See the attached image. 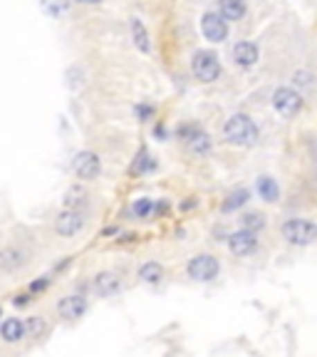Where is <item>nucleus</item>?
<instances>
[{"label":"nucleus","mask_w":317,"mask_h":357,"mask_svg":"<svg viewBox=\"0 0 317 357\" xmlns=\"http://www.w3.org/2000/svg\"><path fill=\"white\" fill-rule=\"evenodd\" d=\"M273 109L285 119L295 117L302 109V95L293 87H278L273 92Z\"/></svg>","instance_id":"6"},{"label":"nucleus","mask_w":317,"mask_h":357,"mask_svg":"<svg viewBox=\"0 0 317 357\" xmlns=\"http://www.w3.org/2000/svg\"><path fill=\"white\" fill-rule=\"evenodd\" d=\"M191 72H194V77L199 80V82H216L218 75H221V62H218L216 53H211V50H199V53H194V57H191Z\"/></svg>","instance_id":"4"},{"label":"nucleus","mask_w":317,"mask_h":357,"mask_svg":"<svg viewBox=\"0 0 317 357\" xmlns=\"http://www.w3.org/2000/svg\"><path fill=\"white\" fill-rule=\"evenodd\" d=\"M258 45H253V42H238L233 48V62L238 67H253L258 62Z\"/></svg>","instance_id":"15"},{"label":"nucleus","mask_w":317,"mask_h":357,"mask_svg":"<svg viewBox=\"0 0 317 357\" xmlns=\"http://www.w3.org/2000/svg\"><path fill=\"white\" fill-rule=\"evenodd\" d=\"M246 201H248V191H246V189L230 191V194H228V199H226V201H224V206H221V208H224L226 214H230V211H235V208H241Z\"/></svg>","instance_id":"24"},{"label":"nucleus","mask_w":317,"mask_h":357,"mask_svg":"<svg viewBox=\"0 0 317 357\" xmlns=\"http://www.w3.org/2000/svg\"><path fill=\"white\" fill-rule=\"evenodd\" d=\"M72 172H75L77 178H82V181H94V178L102 174V159L97 152H80V154L72 159Z\"/></svg>","instance_id":"8"},{"label":"nucleus","mask_w":317,"mask_h":357,"mask_svg":"<svg viewBox=\"0 0 317 357\" xmlns=\"http://www.w3.org/2000/svg\"><path fill=\"white\" fill-rule=\"evenodd\" d=\"M87 199H89L87 189H84V186H80V184H75V186H70V189H67L62 203H65V208H84V206H87Z\"/></svg>","instance_id":"19"},{"label":"nucleus","mask_w":317,"mask_h":357,"mask_svg":"<svg viewBox=\"0 0 317 357\" xmlns=\"http://www.w3.org/2000/svg\"><path fill=\"white\" fill-rule=\"evenodd\" d=\"M228 248H230V253L238 256V258L251 256L253 250L258 248V238H255V233H251V231L243 228V231H235L228 236Z\"/></svg>","instance_id":"13"},{"label":"nucleus","mask_w":317,"mask_h":357,"mask_svg":"<svg viewBox=\"0 0 317 357\" xmlns=\"http://www.w3.org/2000/svg\"><path fill=\"white\" fill-rule=\"evenodd\" d=\"M282 238L293 246H310L317 241V226L305 219H288L282 223Z\"/></svg>","instance_id":"3"},{"label":"nucleus","mask_w":317,"mask_h":357,"mask_svg":"<svg viewBox=\"0 0 317 357\" xmlns=\"http://www.w3.org/2000/svg\"><path fill=\"white\" fill-rule=\"evenodd\" d=\"M0 338H3V342H8V345H18L20 340L25 338L23 320H20V318H6V320L0 322Z\"/></svg>","instance_id":"14"},{"label":"nucleus","mask_w":317,"mask_h":357,"mask_svg":"<svg viewBox=\"0 0 317 357\" xmlns=\"http://www.w3.org/2000/svg\"><path fill=\"white\" fill-rule=\"evenodd\" d=\"M315 174H317V152H315Z\"/></svg>","instance_id":"32"},{"label":"nucleus","mask_w":317,"mask_h":357,"mask_svg":"<svg viewBox=\"0 0 317 357\" xmlns=\"http://www.w3.org/2000/svg\"><path fill=\"white\" fill-rule=\"evenodd\" d=\"M243 228L251 233H258L265 228V216L258 214V211H251V214L243 216Z\"/></svg>","instance_id":"25"},{"label":"nucleus","mask_w":317,"mask_h":357,"mask_svg":"<svg viewBox=\"0 0 317 357\" xmlns=\"http://www.w3.org/2000/svg\"><path fill=\"white\" fill-rule=\"evenodd\" d=\"M94 293L100 298H112L122 291V275L117 271H100L92 280Z\"/></svg>","instance_id":"12"},{"label":"nucleus","mask_w":317,"mask_h":357,"mask_svg":"<svg viewBox=\"0 0 317 357\" xmlns=\"http://www.w3.org/2000/svg\"><path fill=\"white\" fill-rule=\"evenodd\" d=\"M201 33L208 42H224L228 37V23L218 12H206L201 18Z\"/></svg>","instance_id":"11"},{"label":"nucleus","mask_w":317,"mask_h":357,"mask_svg":"<svg viewBox=\"0 0 317 357\" xmlns=\"http://www.w3.org/2000/svg\"><path fill=\"white\" fill-rule=\"evenodd\" d=\"M176 134H179V139L186 144V149L191 154L206 156L211 152V137H208L199 125H181Z\"/></svg>","instance_id":"5"},{"label":"nucleus","mask_w":317,"mask_h":357,"mask_svg":"<svg viewBox=\"0 0 317 357\" xmlns=\"http://www.w3.org/2000/svg\"><path fill=\"white\" fill-rule=\"evenodd\" d=\"M23 330L25 338L30 340H40L47 333V320L42 315H30L28 320H23Z\"/></svg>","instance_id":"21"},{"label":"nucleus","mask_w":317,"mask_h":357,"mask_svg":"<svg viewBox=\"0 0 317 357\" xmlns=\"http://www.w3.org/2000/svg\"><path fill=\"white\" fill-rule=\"evenodd\" d=\"M255 189H258L260 199L268 203L278 201V196H280V189H278V181L271 176H260L258 181H255Z\"/></svg>","instance_id":"18"},{"label":"nucleus","mask_w":317,"mask_h":357,"mask_svg":"<svg viewBox=\"0 0 317 357\" xmlns=\"http://www.w3.org/2000/svg\"><path fill=\"white\" fill-rule=\"evenodd\" d=\"M134 112H136V117H139L141 122H147L149 117H154V107H152V104H139Z\"/></svg>","instance_id":"28"},{"label":"nucleus","mask_w":317,"mask_h":357,"mask_svg":"<svg viewBox=\"0 0 317 357\" xmlns=\"http://www.w3.org/2000/svg\"><path fill=\"white\" fill-rule=\"evenodd\" d=\"M218 15L230 23V20H241L246 15V0H218Z\"/></svg>","instance_id":"16"},{"label":"nucleus","mask_w":317,"mask_h":357,"mask_svg":"<svg viewBox=\"0 0 317 357\" xmlns=\"http://www.w3.org/2000/svg\"><path fill=\"white\" fill-rule=\"evenodd\" d=\"M132 214H134L136 219H149V216L154 214L152 199H136V201L132 203Z\"/></svg>","instance_id":"26"},{"label":"nucleus","mask_w":317,"mask_h":357,"mask_svg":"<svg viewBox=\"0 0 317 357\" xmlns=\"http://www.w3.org/2000/svg\"><path fill=\"white\" fill-rule=\"evenodd\" d=\"M30 300H33V295H30V293H20V295H15V300H12V303L18 305V308H23V305H28Z\"/></svg>","instance_id":"29"},{"label":"nucleus","mask_w":317,"mask_h":357,"mask_svg":"<svg viewBox=\"0 0 317 357\" xmlns=\"http://www.w3.org/2000/svg\"><path fill=\"white\" fill-rule=\"evenodd\" d=\"M154 134H156V137H166V129H164V127H156V129H154Z\"/></svg>","instance_id":"30"},{"label":"nucleus","mask_w":317,"mask_h":357,"mask_svg":"<svg viewBox=\"0 0 317 357\" xmlns=\"http://www.w3.org/2000/svg\"><path fill=\"white\" fill-rule=\"evenodd\" d=\"M87 308H89V303L82 293H70V295L57 300V315L62 318V320H70V322L80 320V318L87 313Z\"/></svg>","instance_id":"10"},{"label":"nucleus","mask_w":317,"mask_h":357,"mask_svg":"<svg viewBox=\"0 0 317 357\" xmlns=\"http://www.w3.org/2000/svg\"><path fill=\"white\" fill-rule=\"evenodd\" d=\"M35 258V250L30 248L28 244H23L20 238H10L6 244L0 246V273L3 275H15L20 271L33 263Z\"/></svg>","instance_id":"1"},{"label":"nucleus","mask_w":317,"mask_h":357,"mask_svg":"<svg viewBox=\"0 0 317 357\" xmlns=\"http://www.w3.org/2000/svg\"><path fill=\"white\" fill-rule=\"evenodd\" d=\"M129 30H132V40H134V48L139 53H152V42H149V33L144 28L139 18H132L129 20Z\"/></svg>","instance_id":"17"},{"label":"nucleus","mask_w":317,"mask_h":357,"mask_svg":"<svg viewBox=\"0 0 317 357\" xmlns=\"http://www.w3.org/2000/svg\"><path fill=\"white\" fill-rule=\"evenodd\" d=\"M154 169H156V161L152 159V154H149L147 149L141 147L134 156V164H132V174H147L154 172Z\"/></svg>","instance_id":"23"},{"label":"nucleus","mask_w":317,"mask_h":357,"mask_svg":"<svg viewBox=\"0 0 317 357\" xmlns=\"http://www.w3.org/2000/svg\"><path fill=\"white\" fill-rule=\"evenodd\" d=\"M224 137L226 142L235 144V147H253L258 142V127L248 114H233L224 127Z\"/></svg>","instance_id":"2"},{"label":"nucleus","mask_w":317,"mask_h":357,"mask_svg":"<svg viewBox=\"0 0 317 357\" xmlns=\"http://www.w3.org/2000/svg\"><path fill=\"white\" fill-rule=\"evenodd\" d=\"M84 223H87V219H84L82 208H65V211L55 219V233L62 238H72L82 231Z\"/></svg>","instance_id":"9"},{"label":"nucleus","mask_w":317,"mask_h":357,"mask_svg":"<svg viewBox=\"0 0 317 357\" xmlns=\"http://www.w3.org/2000/svg\"><path fill=\"white\" fill-rule=\"evenodd\" d=\"M50 286H53V278H50V275H42V278H37V280H33V283H30L28 293L35 298V295H40V293H45Z\"/></svg>","instance_id":"27"},{"label":"nucleus","mask_w":317,"mask_h":357,"mask_svg":"<svg viewBox=\"0 0 317 357\" xmlns=\"http://www.w3.org/2000/svg\"><path fill=\"white\" fill-rule=\"evenodd\" d=\"M0 315H3V310H0Z\"/></svg>","instance_id":"33"},{"label":"nucleus","mask_w":317,"mask_h":357,"mask_svg":"<svg viewBox=\"0 0 317 357\" xmlns=\"http://www.w3.org/2000/svg\"><path fill=\"white\" fill-rule=\"evenodd\" d=\"M40 8L50 18H62L72 8V0H40Z\"/></svg>","instance_id":"22"},{"label":"nucleus","mask_w":317,"mask_h":357,"mask_svg":"<svg viewBox=\"0 0 317 357\" xmlns=\"http://www.w3.org/2000/svg\"><path fill=\"white\" fill-rule=\"evenodd\" d=\"M186 271H188V278L199 280V283H208V280H213L221 273V263H218V258H213L211 253H201V256H194L188 261Z\"/></svg>","instance_id":"7"},{"label":"nucleus","mask_w":317,"mask_h":357,"mask_svg":"<svg viewBox=\"0 0 317 357\" xmlns=\"http://www.w3.org/2000/svg\"><path fill=\"white\" fill-rule=\"evenodd\" d=\"M161 278H164V266H161V263L149 261L139 268V280H144V283H149V286L161 283Z\"/></svg>","instance_id":"20"},{"label":"nucleus","mask_w":317,"mask_h":357,"mask_svg":"<svg viewBox=\"0 0 317 357\" xmlns=\"http://www.w3.org/2000/svg\"><path fill=\"white\" fill-rule=\"evenodd\" d=\"M80 3H84V6H100L102 0H80Z\"/></svg>","instance_id":"31"}]
</instances>
